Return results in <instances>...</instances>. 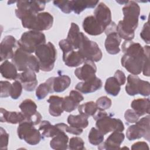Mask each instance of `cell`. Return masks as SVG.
<instances>
[{"mask_svg":"<svg viewBox=\"0 0 150 150\" xmlns=\"http://www.w3.org/2000/svg\"><path fill=\"white\" fill-rule=\"evenodd\" d=\"M124 54L121 58L122 66L132 75L140 74L147 54L149 53V46H142L132 40H125L122 45Z\"/></svg>","mask_w":150,"mask_h":150,"instance_id":"obj_1","label":"cell"},{"mask_svg":"<svg viewBox=\"0 0 150 150\" xmlns=\"http://www.w3.org/2000/svg\"><path fill=\"white\" fill-rule=\"evenodd\" d=\"M122 12L123 19L119 21L116 30L121 39L132 40L135 36L134 31L138 25L140 7L135 1H129L123 7Z\"/></svg>","mask_w":150,"mask_h":150,"instance_id":"obj_2","label":"cell"},{"mask_svg":"<svg viewBox=\"0 0 150 150\" xmlns=\"http://www.w3.org/2000/svg\"><path fill=\"white\" fill-rule=\"evenodd\" d=\"M21 20L23 28L38 32L50 29L53 23V16L47 12L29 14Z\"/></svg>","mask_w":150,"mask_h":150,"instance_id":"obj_3","label":"cell"},{"mask_svg":"<svg viewBox=\"0 0 150 150\" xmlns=\"http://www.w3.org/2000/svg\"><path fill=\"white\" fill-rule=\"evenodd\" d=\"M40 66L43 71H50L54 67L57 57V50L53 43L49 42L38 46L35 51Z\"/></svg>","mask_w":150,"mask_h":150,"instance_id":"obj_4","label":"cell"},{"mask_svg":"<svg viewBox=\"0 0 150 150\" xmlns=\"http://www.w3.org/2000/svg\"><path fill=\"white\" fill-rule=\"evenodd\" d=\"M78 52L86 60L97 62L101 60L103 54L97 43L91 41L83 33L80 32Z\"/></svg>","mask_w":150,"mask_h":150,"instance_id":"obj_5","label":"cell"},{"mask_svg":"<svg viewBox=\"0 0 150 150\" xmlns=\"http://www.w3.org/2000/svg\"><path fill=\"white\" fill-rule=\"evenodd\" d=\"M12 62L16 67L18 70L24 71L28 69L38 73L40 70V66L37 57L30 53H28L21 48L18 47L12 58Z\"/></svg>","mask_w":150,"mask_h":150,"instance_id":"obj_6","label":"cell"},{"mask_svg":"<svg viewBox=\"0 0 150 150\" xmlns=\"http://www.w3.org/2000/svg\"><path fill=\"white\" fill-rule=\"evenodd\" d=\"M45 43L46 37L44 33L35 30L24 32L17 42L18 47L30 54L35 52L38 46Z\"/></svg>","mask_w":150,"mask_h":150,"instance_id":"obj_7","label":"cell"},{"mask_svg":"<svg viewBox=\"0 0 150 150\" xmlns=\"http://www.w3.org/2000/svg\"><path fill=\"white\" fill-rule=\"evenodd\" d=\"M149 115L138 120L135 124L130 125L126 131V137L129 141L144 137L149 141Z\"/></svg>","mask_w":150,"mask_h":150,"instance_id":"obj_8","label":"cell"},{"mask_svg":"<svg viewBox=\"0 0 150 150\" xmlns=\"http://www.w3.org/2000/svg\"><path fill=\"white\" fill-rule=\"evenodd\" d=\"M17 134L21 139H23L31 145L39 144L42 137L39 130L36 129L34 125L28 121H24L19 124Z\"/></svg>","mask_w":150,"mask_h":150,"instance_id":"obj_9","label":"cell"},{"mask_svg":"<svg viewBox=\"0 0 150 150\" xmlns=\"http://www.w3.org/2000/svg\"><path fill=\"white\" fill-rule=\"evenodd\" d=\"M125 91L129 96L141 94L148 96L150 94V84L147 81H144L135 75L129 74L127 77Z\"/></svg>","mask_w":150,"mask_h":150,"instance_id":"obj_10","label":"cell"},{"mask_svg":"<svg viewBox=\"0 0 150 150\" xmlns=\"http://www.w3.org/2000/svg\"><path fill=\"white\" fill-rule=\"evenodd\" d=\"M46 1H19L16 2V16L20 19L29 14L38 13L44 10Z\"/></svg>","mask_w":150,"mask_h":150,"instance_id":"obj_11","label":"cell"},{"mask_svg":"<svg viewBox=\"0 0 150 150\" xmlns=\"http://www.w3.org/2000/svg\"><path fill=\"white\" fill-rule=\"evenodd\" d=\"M116 28L117 25L115 22H111L104 30L107 35L104 43L105 48L107 53L110 54H116L120 52L119 46L121 39L118 36Z\"/></svg>","mask_w":150,"mask_h":150,"instance_id":"obj_12","label":"cell"},{"mask_svg":"<svg viewBox=\"0 0 150 150\" xmlns=\"http://www.w3.org/2000/svg\"><path fill=\"white\" fill-rule=\"evenodd\" d=\"M96 126L104 135L113 131L122 132L124 129V124L121 120L111 118L108 114L97 120Z\"/></svg>","mask_w":150,"mask_h":150,"instance_id":"obj_13","label":"cell"},{"mask_svg":"<svg viewBox=\"0 0 150 150\" xmlns=\"http://www.w3.org/2000/svg\"><path fill=\"white\" fill-rule=\"evenodd\" d=\"M16 39L11 35L6 36L2 40L0 45L1 61L12 59L15 54L17 47Z\"/></svg>","mask_w":150,"mask_h":150,"instance_id":"obj_14","label":"cell"},{"mask_svg":"<svg viewBox=\"0 0 150 150\" xmlns=\"http://www.w3.org/2000/svg\"><path fill=\"white\" fill-rule=\"evenodd\" d=\"M16 80L21 83L23 88L27 91H33L38 84L35 72L30 69L18 74Z\"/></svg>","mask_w":150,"mask_h":150,"instance_id":"obj_15","label":"cell"},{"mask_svg":"<svg viewBox=\"0 0 150 150\" xmlns=\"http://www.w3.org/2000/svg\"><path fill=\"white\" fill-rule=\"evenodd\" d=\"M94 17L105 29L112 22L111 11L103 2H100L95 9Z\"/></svg>","mask_w":150,"mask_h":150,"instance_id":"obj_16","label":"cell"},{"mask_svg":"<svg viewBox=\"0 0 150 150\" xmlns=\"http://www.w3.org/2000/svg\"><path fill=\"white\" fill-rule=\"evenodd\" d=\"M83 66L77 68L74 71L76 76L82 81H86L96 77L97 67L94 62L86 60Z\"/></svg>","mask_w":150,"mask_h":150,"instance_id":"obj_17","label":"cell"},{"mask_svg":"<svg viewBox=\"0 0 150 150\" xmlns=\"http://www.w3.org/2000/svg\"><path fill=\"white\" fill-rule=\"evenodd\" d=\"M124 134L122 132L113 131L107 138L105 142H102L98 146V149H120V145L124 140Z\"/></svg>","mask_w":150,"mask_h":150,"instance_id":"obj_18","label":"cell"},{"mask_svg":"<svg viewBox=\"0 0 150 150\" xmlns=\"http://www.w3.org/2000/svg\"><path fill=\"white\" fill-rule=\"evenodd\" d=\"M84 100L80 92L77 90H71L69 96L63 98L62 107L64 111L70 112L78 107L79 103Z\"/></svg>","mask_w":150,"mask_h":150,"instance_id":"obj_19","label":"cell"},{"mask_svg":"<svg viewBox=\"0 0 150 150\" xmlns=\"http://www.w3.org/2000/svg\"><path fill=\"white\" fill-rule=\"evenodd\" d=\"M102 81L100 79L95 77L93 79L83 81L77 84L75 88L83 94H88L95 92L102 87Z\"/></svg>","mask_w":150,"mask_h":150,"instance_id":"obj_20","label":"cell"},{"mask_svg":"<svg viewBox=\"0 0 150 150\" xmlns=\"http://www.w3.org/2000/svg\"><path fill=\"white\" fill-rule=\"evenodd\" d=\"M83 28L87 33L92 36L99 35L105 30V29L98 23L94 16L85 18L83 22Z\"/></svg>","mask_w":150,"mask_h":150,"instance_id":"obj_21","label":"cell"},{"mask_svg":"<svg viewBox=\"0 0 150 150\" xmlns=\"http://www.w3.org/2000/svg\"><path fill=\"white\" fill-rule=\"evenodd\" d=\"M0 121L1 122H8L12 124H20L25 120V117L22 112L8 111L1 108Z\"/></svg>","mask_w":150,"mask_h":150,"instance_id":"obj_22","label":"cell"},{"mask_svg":"<svg viewBox=\"0 0 150 150\" xmlns=\"http://www.w3.org/2000/svg\"><path fill=\"white\" fill-rule=\"evenodd\" d=\"M63 60L67 66L70 67H77L85 62L80 53L74 50L63 54Z\"/></svg>","mask_w":150,"mask_h":150,"instance_id":"obj_23","label":"cell"},{"mask_svg":"<svg viewBox=\"0 0 150 150\" xmlns=\"http://www.w3.org/2000/svg\"><path fill=\"white\" fill-rule=\"evenodd\" d=\"M63 98L57 96H51L47 100L49 103V112L53 117H58L62 114L64 110L62 107Z\"/></svg>","mask_w":150,"mask_h":150,"instance_id":"obj_24","label":"cell"},{"mask_svg":"<svg viewBox=\"0 0 150 150\" xmlns=\"http://www.w3.org/2000/svg\"><path fill=\"white\" fill-rule=\"evenodd\" d=\"M19 108L25 117V121H29L38 112L36 103L30 99L23 100L20 104Z\"/></svg>","mask_w":150,"mask_h":150,"instance_id":"obj_25","label":"cell"},{"mask_svg":"<svg viewBox=\"0 0 150 150\" xmlns=\"http://www.w3.org/2000/svg\"><path fill=\"white\" fill-rule=\"evenodd\" d=\"M149 103L148 98H138L134 100L131 104L132 110L140 117L145 114H149Z\"/></svg>","mask_w":150,"mask_h":150,"instance_id":"obj_26","label":"cell"},{"mask_svg":"<svg viewBox=\"0 0 150 150\" xmlns=\"http://www.w3.org/2000/svg\"><path fill=\"white\" fill-rule=\"evenodd\" d=\"M69 137L66 132L60 131L53 137L50 142V146L53 149L65 150L68 148Z\"/></svg>","mask_w":150,"mask_h":150,"instance_id":"obj_27","label":"cell"},{"mask_svg":"<svg viewBox=\"0 0 150 150\" xmlns=\"http://www.w3.org/2000/svg\"><path fill=\"white\" fill-rule=\"evenodd\" d=\"M17 68L12 62L5 60L1 65L0 71L2 76L6 79L16 80L18 76Z\"/></svg>","mask_w":150,"mask_h":150,"instance_id":"obj_28","label":"cell"},{"mask_svg":"<svg viewBox=\"0 0 150 150\" xmlns=\"http://www.w3.org/2000/svg\"><path fill=\"white\" fill-rule=\"evenodd\" d=\"M80 35V32L79 26L76 23L72 22L66 39L74 50L79 48Z\"/></svg>","mask_w":150,"mask_h":150,"instance_id":"obj_29","label":"cell"},{"mask_svg":"<svg viewBox=\"0 0 150 150\" xmlns=\"http://www.w3.org/2000/svg\"><path fill=\"white\" fill-rule=\"evenodd\" d=\"M71 83V79L67 75L53 77V89L54 92L60 93L67 88Z\"/></svg>","mask_w":150,"mask_h":150,"instance_id":"obj_30","label":"cell"},{"mask_svg":"<svg viewBox=\"0 0 150 150\" xmlns=\"http://www.w3.org/2000/svg\"><path fill=\"white\" fill-rule=\"evenodd\" d=\"M39 130L42 132V136L43 137L50 138L53 137L56 135L61 131L57 126L55 125H52L48 121H42L39 125Z\"/></svg>","mask_w":150,"mask_h":150,"instance_id":"obj_31","label":"cell"},{"mask_svg":"<svg viewBox=\"0 0 150 150\" xmlns=\"http://www.w3.org/2000/svg\"><path fill=\"white\" fill-rule=\"evenodd\" d=\"M98 2V1H71L72 11L79 15L86 8H94Z\"/></svg>","mask_w":150,"mask_h":150,"instance_id":"obj_32","label":"cell"},{"mask_svg":"<svg viewBox=\"0 0 150 150\" xmlns=\"http://www.w3.org/2000/svg\"><path fill=\"white\" fill-rule=\"evenodd\" d=\"M88 117L81 114L76 115L70 114L68 116L67 121L70 126L84 129L86 128L88 125Z\"/></svg>","mask_w":150,"mask_h":150,"instance_id":"obj_33","label":"cell"},{"mask_svg":"<svg viewBox=\"0 0 150 150\" xmlns=\"http://www.w3.org/2000/svg\"><path fill=\"white\" fill-rule=\"evenodd\" d=\"M104 89L107 94L112 96H116L121 90V86L114 77H110L105 81Z\"/></svg>","mask_w":150,"mask_h":150,"instance_id":"obj_34","label":"cell"},{"mask_svg":"<svg viewBox=\"0 0 150 150\" xmlns=\"http://www.w3.org/2000/svg\"><path fill=\"white\" fill-rule=\"evenodd\" d=\"M98 110L96 103L93 101L86 102L78 106V111L80 114L87 117L93 116Z\"/></svg>","mask_w":150,"mask_h":150,"instance_id":"obj_35","label":"cell"},{"mask_svg":"<svg viewBox=\"0 0 150 150\" xmlns=\"http://www.w3.org/2000/svg\"><path fill=\"white\" fill-rule=\"evenodd\" d=\"M104 134L97 128L93 127L91 128L88 136L89 142L93 145H99L104 141Z\"/></svg>","mask_w":150,"mask_h":150,"instance_id":"obj_36","label":"cell"},{"mask_svg":"<svg viewBox=\"0 0 150 150\" xmlns=\"http://www.w3.org/2000/svg\"><path fill=\"white\" fill-rule=\"evenodd\" d=\"M49 93H52L53 91L49 84L46 81L39 84L36 89V96L39 100L45 98Z\"/></svg>","mask_w":150,"mask_h":150,"instance_id":"obj_37","label":"cell"},{"mask_svg":"<svg viewBox=\"0 0 150 150\" xmlns=\"http://www.w3.org/2000/svg\"><path fill=\"white\" fill-rule=\"evenodd\" d=\"M69 149L71 150L78 149L83 150L85 149L84 142L82 138L78 137H74L70 138L69 143Z\"/></svg>","mask_w":150,"mask_h":150,"instance_id":"obj_38","label":"cell"},{"mask_svg":"<svg viewBox=\"0 0 150 150\" xmlns=\"http://www.w3.org/2000/svg\"><path fill=\"white\" fill-rule=\"evenodd\" d=\"M22 85L18 80H15L12 84L11 88L10 96L12 99L16 100L21 95L22 91Z\"/></svg>","mask_w":150,"mask_h":150,"instance_id":"obj_39","label":"cell"},{"mask_svg":"<svg viewBox=\"0 0 150 150\" xmlns=\"http://www.w3.org/2000/svg\"><path fill=\"white\" fill-rule=\"evenodd\" d=\"M53 4L65 13L72 12L71 1H54Z\"/></svg>","mask_w":150,"mask_h":150,"instance_id":"obj_40","label":"cell"},{"mask_svg":"<svg viewBox=\"0 0 150 150\" xmlns=\"http://www.w3.org/2000/svg\"><path fill=\"white\" fill-rule=\"evenodd\" d=\"M96 104L98 110H105L111 107L112 101L107 96H102L97 100Z\"/></svg>","mask_w":150,"mask_h":150,"instance_id":"obj_41","label":"cell"},{"mask_svg":"<svg viewBox=\"0 0 150 150\" xmlns=\"http://www.w3.org/2000/svg\"><path fill=\"white\" fill-rule=\"evenodd\" d=\"M9 142V134L2 127L0 128V146L2 150H6Z\"/></svg>","mask_w":150,"mask_h":150,"instance_id":"obj_42","label":"cell"},{"mask_svg":"<svg viewBox=\"0 0 150 150\" xmlns=\"http://www.w3.org/2000/svg\"><path fill=\"white\" fill-rule=\"evenodd\" d=\"M1 97H8L10 96L12 84L8 81H1Z\"/></svg>","mask_w":150,"mask_h":150,"instance_id":"obj_43","label":"cell"},{"mask_svg":"<svg viewBox=\"0 0 150 150\" xmlns=\"http://www.w3.org/2000/svg\"><path fill=\"white\" fill-rule=\"evenodd\" d=\"M139 116L132 110H127L124 114L125 120L128 123H135L139 120Z\"/></svg>","mask_w":150,"mask_h":150,"instance_id":"obj_44","label":"cell"},{"mask_svg":"<svg viewBox=\"0 0 150 150\" xmlns=\"http://www.w3.org/2000/svg\"><path fill=\"white\" fill-rule=\"evenodd\" d=\"M140 36L147 44L149 43V24L148 21L144 25L140 33Z\"/></svg>","mask_w":150,"mask_h":150,"instance_id":"obj_45","label":"cell"},{"mask_svg":"<svg viewBox=\"0 0 150 150\" xmlns=\"http://www.w3.org/2000/svg\"><path fill=\"white\" fill-rule=\"evenodd\" d=\"M59 45L60 49L63 51V54L67 53L71 50H74L66 39H62L59 41Z\"/></svg>","mask_w":150,"mask_h":150,"instance_id":"obj_46","label":"cell"},{"mask_svg":"<svg viewBox=\"0 0 150 150\" xmlns=\"http://www.w3.org/2000/svg\"><path fill=\"white\" fill-rule=\"evenodd\" d=\"M118 82L120 86L123 85L125 84L126 81V77L124 72L120 70H117L113 76Z\"/></svg>","mask_w":150,"mask_h":150,"instance_id":"obj_47","label":"cell"},{"mask_svg":"<svg viewBox=\"0 0 150 150\" xmlns=\"http://www.w3.org/2000/svg\"><path fill=\"white\" fill-rule=\"evenodd\" d=\"M142 71L144 76L147 77L149 76V53L146 55L143 63Z\"/></svg>","mask_w":150,"mask_h":150,"instance_id":"obj_48","label":"cell"},{"mask_svg":"<svg viewBox=\"0 0 150 150\" xmlns=\"http://www.w3.org/2000/svg\"><path fill=\"white\" fill-rule=\"evenodd\" d=\"M65 132L76 135H79L83 132V129L76 128V127H72L70 125L68 126L67 125H66Z\"/></svg>","mask_w":150,"mask_h":150,"instance_id":"obj_49","label":"cell"},{"mask_svg":"<svg viewBox=\"0 0 150 150\" xmlns=\"http://www.w3.org/2000/svg\"><path fill=\"white\" fill-rule=\"evenodd\" d=\"M132 149H149V146L145 142H137L134 143L132 146Z\"/></svg>","mask_w":150,"mask_h":150,"instance_id":"obj_50","label":"cell"}]
</instances>
